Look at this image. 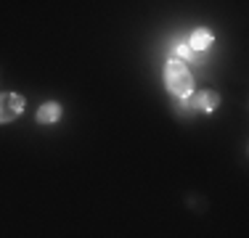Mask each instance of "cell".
<instances>
[{
  "instance_id": "5",
  "label": "cell",
  "mask_w": 249,
  "mask_h": 238,
  "mask_svg": "<svg viewBox=\"0 0 249 238\" xmlns=\"http://www.w3.org/2000/svg\"><path fill=\"white\" fill-rule=\"evenodd\" d=\"M186 45L191 48V51H196V53H212V45H215V34H212L210 29L199 27V29H194V32L186 37Z\"/></svg>"
},
{
  "instance_id": "2",
  "label": "cell",
  "mask_w": 249,
  "mask_h": 238,
  "mask_svg": "<svg viewBox=\"0 0 249 238\" xmlns=\"http://www.w3.org/2000/svg\"><path fill=\"white\" fill-rule=\"evenodd\" d=\"M24 106H27L24 95L0 93V124H8V122H14L16 117H21L24 114Z\"/></svg>"
},
{
  "instance_id": "3",
  "label": "cell",
  "mask_w": 249,
  "mask_h": 238,
  "mask_svg": "<svg viewBox=\"0 0 249 238\" xmlns=\"http://www.w3.org/2000/svg\"><path fill=\"white\" fill-rule=\"evenodd\" d=\"M170 58H178V61L186 64V67H204V64L210 61V53H196L186 45V40H175V43L170 45Z\"/></svg>"
},
{
  "instance_id": "4",
  "label": "cell",
  "mask_w": 249,
  "mask_h": 238,
  "mask_svg": "<svg viewBox=\"0 0 249 238\" xmlns=\"http://www.w3.org/2000/svg\"><path fill=\"white\" fill-rule=\"evenodd\" d=\"M188 106H191V111L212 114V111H217V106H220V93L217 90H196V93L188 95Z\"/></svg>"
},
{
  "instance_id": "6",
  "label": "cell",
  "mask_w": 249,
  "mask_h": 238,
  "mask_svg": "<svg viewBox=\"0 0 249 238\" xmlns=\"http://www.w3.org/2000/svg\"><path fill=\"white\" fill-rule=\"evenodd\" d=\"M64 114V109H61V103H56V101H48V103H43L37 109V124H56L58 119H61Z\"/></svg>"
},
{
  "instance_id": "1",
  "label": "cell",
  "mask_w": 249,
  "mask_h": 238,
  "mask_svg": "<svg viewBox=\"0 0 249 238\" xmlns=\"http://www.w3.org/2000/svg\"><path fill=\"white\" fill-rule=\"evenodd\" d=\"M162 80L164 87L173 98H186L194 93V74L186 64H180L178 58H167L162 67Z\"/></svg>"
}]
</instances>
